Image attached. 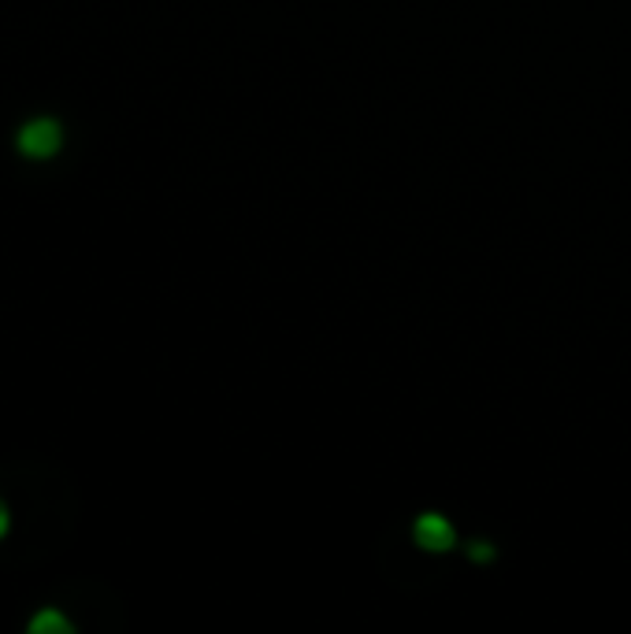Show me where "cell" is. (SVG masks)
Returning <instances> with one entry per match:
<instances>
[{
	"label": "cell",
	"mask_w": 631,
	"mask_h": 634,
	"mask_svg": "<svg viewBox=\"0 0 631 634\" xmlns=\"http://www.w3.org/2000/svg\"><path fill=\"white\" fill-rule=\"evenodd\" d=\"M60 123L57 120H30L20 130V152L23 157H30V160H49V157H57V149H60Z\"/></svg>",
	"instance_id": "cell-1"
},
{
	"label": "cell",
	"mask_w": 631,
	"mask_h": 634,
	"mask_svg": "<svg viewBox=\"0 0 631 634\" xmlns=\"http://www.w3.org/2000/svg\"><path fill=\"white\" fill-rule=\"evenodd\" d=\"M30 631H67V623H63L57 612H45L30 623Z\"/></svg>",
	"instance_id": "cell-2"
},
{
	"label": "cell",
	"mask_w": 631,
	"mask_h": 634,
	"mask_svg": "<svg viewBox=\"0 0 631 634\" xmlns=\"http://www.w3.org/2000/svg\"><path fill=\"white\" fill-rule=\"evenodd\" d=\"M8 531V509H4V501H0V534Z\"/></svg>",
	"instance_id": "cell-3"
}]
</instances>
